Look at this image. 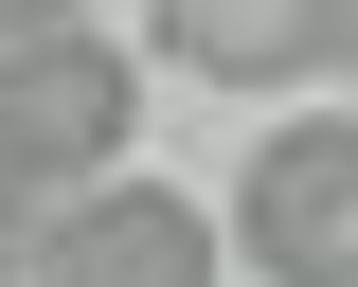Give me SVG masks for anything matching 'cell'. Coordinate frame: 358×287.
Masks as SVG:
<instances>
[{
    "instance_id": "6da1fadb",
    "label": "cell",
    "mask_w": 358,
    "mask_h": 287,
    "mask_svg": "<svg viewBox=\"0 0 358 287\" xmlns=\"http://www.w3.org/2000/svg\"><path fill=\"white\" fill-rule=\"evenodd\" d=\"M126 144H143V72L108 54V18L0 36V234L54 216V197H90V180H126Z\"/></svg>"
},
{
    "instance_id": "7a4b0ae2",
    "label": "cell",
    "mask_w": 358,
    "mask_h": 287,
    "mask_svg": "<svg viewBox=\"0 0 358 287\" xmlns=\"http://www.w3.org/2000/svg\"><path fill=\"white\" fill-rule=\"evenodd\" d=\"M0 287H215V216L162 180H90L0 234Z\"/></svg>"
},
{
    "instance_id": "3957f363",
    "label": "cell",
    "mask_w": 358,
    "mask_h": 287,
    "mask_svg": "<svg viewBox=\"0 0 358 287\" xmlns=\"http://www.w3.org/2000/svg\"><path fill=\"white\" fill-rule=\"evenodd\" d=\"M233 251H251V287H358V108H341V126H268V144H251Z\"/></svg>"
},
{
    "instance_id": "277c9868",
    "label": "cell",
    "mask_w": 358,
    "mask_h": 287,
    "mask_svg": "<svg viewBox=\"0 0 358 287\" xmlns=\"http://www.w3.org/2000/svg\"><path fill=\"white\" fill-rule=\"evenodd\" d=\"M341 36L358 0H162V54L215 90H305V72H341Z\"/></svg>"
},
{
    "instance_id": "5b68a950",
    "label": "cell",
    "mask_w": 358,
    "mask_h": 287,
    "mask_svg": "<svg viewBox=\"0 0 358 287\" xmlns=\"http://www.w3.org/2000/svg\"><path fill=\"white\" fill-rule=\"evenodd\" d=\"M72 18H90V0H0V36H72Z\"/></svg>"
},
{
    "instance_id": "8992f818",
    "label": "cell",
    "mask_w": 358,
    "mask_h": 287,
    "mask_svg": "<svg viewBox=\"0 0 358 287\" xmlns=\"http://www.w3.org/2000/svg\"><path fill=\"white\" fill-rule=\"evenodd\" d=\"M341 72H358V36H341Z\"/></svg>"
}]
</instances>
